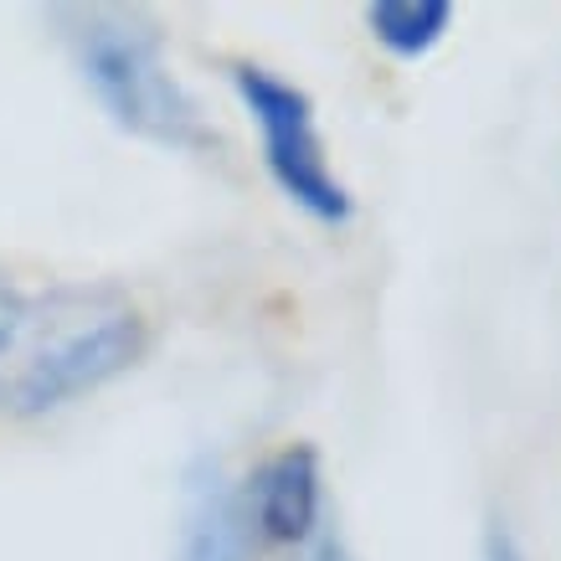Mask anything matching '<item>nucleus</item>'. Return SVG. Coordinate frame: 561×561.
Returning a JSON list of instances; mask_svg holds the SVG:
<instances>
[{
	"label": "nucleus",
	"instance_id": "obj_1",
	"mask_svg": "<svg viewBox=\"0 0 561 561\" xmlns=\"http://www.w3.org/2000/svg\"><path fill=\"white\" fill-rule=\"evenodd\" d=\"M150 345V314L119 284H26L0 268V417L42 423L78 408L135 371Z\"/></svg>",
	"mask_w": 561,
	"mask_h": 561
},
{
	"label": "nucleus",
	"instance_id": "obj_2",
	"mask_svg": "<svg viewBox=\"0 0 561 561\" xmlns=\"http://www.w3.org/2000/svg\"><path fill=\"white\" fill-rule=\"evenodd\" d=\"M51 42L62 47L72 78L124 135L171 154H211L221 135L206 119L202 99L181 83L165 51V26L150 5L108 0H57L42 11Z\"/></svg>",
	"mask_w": 561,
	"mask_h": 561
},
{
	"label": "nucleus",
	"instance_id": "obj_3",
	"mask_svg": "<svg viewBox=\"0 0 561 561\" xmlns=\"http://www.w3.org/2000/svg\"><path fill=\"white\" fill-rule=\"evenodd\" d=\"M227 83L238 93L242 114L253 119L263 171L278 186V196L294 202L320 227H345L356 217V196H351V186L341 181L335 160H330L314 99L294 78H284L268 62H253V57H232L227 62Z\"/></svg>",
	"mask_w": 561,
	"mask_h": 561
},
{
	"label": "nucleus",
	"instance_id": "obj_4",
	"mask_svg": "<svg viewBox=\"0 0 561 561\" xmlns=\"http://www.w3.org/2000/svg\"><path fill=\"white\" fill-rule=\"evenodd\" d=\"M242 505L253 520L257 551H305L330 526L320 454L309 443H284L242 474Z\"/></svg>",
	"mask_w": 561,
	"mask_h": 561
},
{
	"label": "nucleus",
	"instance_id": "obj_5",
	"mask_svg": "<svg viewBox=\"0 0 561 561\" xmlns=\"http://www.w3.org/2000/svg\"><path fill=\"white\" fill-rule=\"evenodd\" d=\"M257 536L242 505V479H232L217 459L191 463L181 526L171 561H257Z\"/></svg>",
	"mask_w": 561,
	"mask_h": 561
},
{
	"label": "nucleus",
	"instance_id": "obj_6",
	"mask_svg": "<svg viewBox=\"0 0 561 561\" xmlns=\"http://www.w3.org/2000/svg\"><path fill=\"white\" fill-rule=\"evenodd\" d=\"M459 16L454 0H371L366 5V32L376 47H387L402 62H417L438 47Z\"/></svg>",
	"mask_w": 561,
	"mask_h": 561
},
{
	"label": "nucleus",
	"instance_id": "obj_7",
	"mask_svg": "<svg viewBox=\"0 0 561 561\" xmlns=\"http://www.w3.org/2000/svg\"><path fill=\"white\" fill-rule=\"evenodd\" d=\"M479 561H530V551L520 546V536L494 515L490 526H484V536H479Z\"/></svg>",
	"mask_w": 561,
	"mask_h": 561
},
{
	"label": "nucleus",
	"instance_id": "obj_8",
	"mask_svg": "<svg viewBox=\"0 0 561 561\" xmlns=\"http://www.w3.org/2000/svg\"><path fill=\"white\" fill-rule=\"evenodd\" d=\"M299 561H356V551H351V541H345L341 530H335V520H330V526L299 551Z\"/></svg>",
	"mask_w": 561,
	"mask_h": 561
}]
</instances>
